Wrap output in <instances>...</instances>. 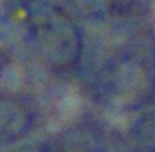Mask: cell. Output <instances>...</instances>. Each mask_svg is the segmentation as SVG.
<instances>
[{
  "mask_svg": "<svg viewBox=\"0 0 155 152\" xmlns=\"http://www.w3.org/2000/svg\"><path fill=\"white\" fill-rule=\"evenodd\" d=\"M137 143L143 152H155V114L148 116L135 132Z\"/></svg>",
  "mask_w": 155,
  "mask_h": 152,
  "instance_id": "6da1fadb",
  "label": "cell"
}]
</instances>
